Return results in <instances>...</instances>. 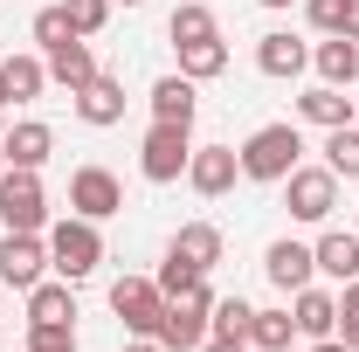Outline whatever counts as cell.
<instances>
[{"label":"cell","instance_id":"cell-17","mask_svg":"<svg viewBox=\"0 0 359 352\" xmlns=\"http://www.w3.org/2000/svg\"><path fill=\"white\" fill-rule=\"evenodd\" d=\"M297 118H304V125H318V132L359 125V118H353V104H346V90H339V83H311L304 97H297Z\"/></svg>","mask_w":359,"mask_h":352},{"label":"cell","instance_id":"cell-20","mask_svg":"<svg viewBox=\"0 0 359 352\" xmlns=\"http://www.w3.org/2000/svg\"><path fill=\"white\" fill-rule=\"evenodd\" d=\"M311 69H318V83H359V42H346V35H325V42L311 48Z\"/></svg>","mask_w":359,"mask_h":352},{"label":"cell","instance_id":"cell-26","mask_svg":"<svg viewBox=\"0 0 359 352\" xmlns=\"http://www.w3.org/2000/svg\"><path fill=\"white\" fill-rule=\"evenodd\" d=\"M249 346H263V352L297 346V318H290V311H256V318H249Z\"/></svg>","mask_w":359,"mask_h":352},{"label":"cell","instance_id":"cell-5","mask_svg":"<svg viewBox=\"0 0 359 352\" xmlns=\"http://www.w3.org/2000/svg\"><path fill=\"white\" fill-rule=\"evenodd\" d=\"M0 228H7V235H42L48 228L42 173H28V166H7V173H0Z\"/></svg>","mask_w":359,"mask_h":352},{"label":"cell","instance_id":"cell-29","mask_svg":"<svg viewBox=\"0 0 359 352\" xmlns=\"http://www.w3.org/2000/svg\"><path fill=\"white\" fill-rule=\"evenodd\" d=\"M62 42H76V28H69V14H62V0H55V7H42V14H35V48H62Z\"/></svg>","mask_w":359,"mask_h":352},{"label":"cell","instance_id":"cell-10","mask_svg":"<svg viewBox=\"0 0 359 352\" xmlns=\"http://www.w3.org/2000/svg\"><path fill=\"white\" fill-rule=\"evenodd\" d=\"M48 276V235H7L0 242V283L7 290H35Z\"/></svg>","mask_w":359,"mask_h":352},{"label":"cell","instance_id":"cell-19","mask_svg":"<svg viewBox=\"0 0 359 352\" xmlns=\"http://www.w3.org/2000/svg\"><path fill=\"white\" fill-rule=\"evenodd\" d=\"M28 325H76V283H62V276H55V283H35V290H28Z\"/></svg>","mask_w":359,"mask_h":352},{"label":"cell","instance_id":"cell-14","mask_svg":"<svg viewBox=\"0 0 359 352\" xmlns=\"http://www.w3.org/2000/svg\"><path fill=\"white\" fill-rule=\"evenodd\" d=\"M69 104H76V118H83V125H97V132H104V125H118V118H125V83L97 69L83 90H69Z\"/></svg>","mask_w":359,"mask_h":352},{"label":"cell","instance_id":"cell-4","mask_svg":"<svg viewBox=\"0 0 359 352\" xmlns=\"http://www.w3.org/2000/svg\"><path fill=\"white\" fill-rule=\"evenodd\" d=\"M187 159H194V125L152 118V132L138 138V173L152 187H173V180H187Z\"/></svg>","mask_w":359,"mask_h":352},{"label":"cell","instance_id":"cell-33","mask_svg":"<svg viewBox=\"0 0 359 352\" xmlns=\"http://www.w3.org/2000/svg\"><path fill=\"white\" fill-rule=\"evenodd\" d=\"M339 339L359 352V276H353V283H339Z\"/></svg>","mask_w":359,"mask_h":352},{"label":"cell","instance_id":"cell-13","mask_svg":"<svg viewBox=\"0 0 359 352\" xmlns=\"http://www.w3.org/2000/svg\"><path fill=\"white\" fill-rule=\"evenodd\" d=\"M290 318H297V339H304V346L339 339V297H332V290H318V283H304V290L290 297Z\"/></svg>","mask_w":359,"mask_h":352},{"label":"cell","instance_id":"cell-28","mask_svg":"<svg viewBox=\"0 0 359 352\" xmlns=\"http://www.w3.org/2000/svg\"><path fill=\"white\" fill-rule=\"evenodd\" d=\"M325 166L339 180H359V125H339V132H325Z\"/></svg>","mask_w":359,"mask_h":352},{"label":"cell","instance_id":"cell-31","mask_svg":"<svg viewBox=\"0 0 359 352\" xmlns=\"http://www.w3.org/2000/svg\"><path fill=\"white\" fill-rule=\"evenodd\" d=\"M28 352H76V325H28Z\"/></svg>","mask_w":359,"mask_h":352},{"label":"cell","instance_id":"cell-38","mask_svg":"<svg viewBox=\"0 0 359 352\" xmlns=\"http://www.w3.org/2000/svg\"><path fill=\"white\" fill-rule=\"evenodd\" d=\"M263 7H290V0H263Z\"/></svg>","mask_w":359,"mask_h":352},{"label":"cell","instance_id":"cell-24","mask_svg":"<svg viewBox=\"0 0 359 352\" xmlns=\"http://www.w3.org/2000/svg\"><path fill=\"white\" fill-rule=\"evenodd\" d=\"M166 35H173V48H180V42H208V35H222V21H215V7H208V0H180L173 21H166Z\"/></svg>","mask_w":359,"mask_h":352},{"label":"cell","instance_id":"cell-18","mask_svg":"<svg viewBox=\"0 0 359 352\" xmlns=\"http://www.w3.org/2000/svg\"><path fill=\"white\" fill-rule=\"evenodd\" d=\"M0 145H7V166H28V173H42L48 152H55V132H48L42 118H21V125L0 138Z\"/></svg>","mask_w":359,"mask_h":352},{"label":"cell","instance_id":"cell-11","mask_svg":"<svg viewBox=\"0 0 359 352\" xmlns=\"http://www.w3.org/2000/svg\"><path fill=\"white\" fill-rule=\"evenodd\" d=\"M263 276L276 283V290H283V297H297V290H304V283L318 276V256L304 249V242H290V235H283V242H269V256H263Z\"/></svg>","mask_w":359,"mask_h":352},{"label":"cell","instance_id":"cell-34","mask_svg":"<svg viewBox=\"0 0 359 352\" xmlns=\"http://www.w3.org/2000/svg\"><path fill=\"white\" fill-rule=\"evenodd\" d=\"M201 352H249V339H208Z\"/></svg>","mask_w":359,"mask_h":352},{"label":"cell","instance_id":"cell-2","mask_svg":"<svg viewBox=\"0 0 359 352\" xmlns=\"http://www.w3.org/2000/svg\"><path fill=\"white\" fill-rule=\"evenodd\" d=\"M97 263H104V235H97V221L62 215L55 228H48V269H55L62 283H83V276H97Z\"/></svg>","mask_w":359,"mask_h":352},{"label":"cell","instance_id":"cell-15","mask_svg":"<svg viewBox=\"0 0 359 352\" xmlns=\"http://www.w3.org/2000/svg\"><path fill=\"white\" fill-rule=\"evenodd\" d=\"M166 256L187 263V269H215L222 263V228H215V221H180L173 242H166Z\"/></svg>","mask_w":359,"mask_h":352},{"label":"cell","instance_id":"cell-32","mask_svg":"<svg viewBox=\"0 0 359 352\" xmlns=\"http://www.w3.org/2000/svg\"><path fill=\"white\" fill-rule=\"evenodd\" d=\"M346 7H353V0H304V14H311L318 35H346Z\"/></svg>","mask_w":359,"mask_h":352},{"label":"cell","instance_id":"cell-41","mask_svg":"<svg viewBox=\"0 0 359 352\" xmlns=\"http://www.w3.org/2000/svg\"><path fill=\"white\" fill-rule=\"evenodd\" d=\"M283 352H297V346H283Z\"/></svg>","mask_w":359,"mask_h":352},{"label":"cell","instance_id":"cell-35","mask_svg":"<svg viewBox=\"0 0 359 352\" xmlns=\"http://www.w3.org/2000/svg\"><path fill=\"white\" fill-rule=\"evenodd\" d=\"M304 352H353L346 339H318V346H304Z\"/></svg>","mask_w":359,"mask_h":352},{"label":"cell","instance_id":"cell-27","mask_svg":"<svg viewBox=\"0 0 359 352\" xmlns=\"http://www.w3.org/2000/svg\"><path fill=\"white\" fill-rule=\"evenodd\" d=\"M249 318H256V304L215 297V304H208V339H249Z\"/></svg>","mask_w":359,"mask_h":352},{"label":"cell","instance_id":"cell-12","mask_svg":"<svg viewBox=\"0 0 359 352\" xmlns=\"http://www.w3.org/2000/svg\"><path fill=\"white\" fill-rule=\"evenodd\" d=\"M256 69L276 76V83H290V76H304V69H311V42H297L290 28H269L263 42H256Z\"/></svg>","mask_w":359,"mask_h":352},{"label":"cell","instance_id":"cell-36","mask_svg":"<svg viewBox=\"0 0 359 352\" xmlns=\"http://www.w3.org/2000/svg\"><path fill=\"white\" fill-rule=\"evenodd\" d=\"M125 352H166L159 339H125Z\"/></svg>","mask_w":359,"mask_h":352},{"label":"cell","instance_id":"cell-3","mask_svg":"<svg viewBox=\"0 0 359 352\" xmlns=\"http://www.w3.org/2000/svg\"><path fill=\"white\" fill-rule=\"evenodd\" d=\"M208 304H215V290H208V276L194 283V290H180V297H166V311H159V346L166 352H201L208 346Z\"/></svg>","mask_w":359,"mask_h":352},{"label":"cell","instance_id":"cell-6","mask_svg":"<svg viewBox=\"0 0 359 352\" xmlns=\"http://www.w3.org/2000/svg\"><path fill=\"white\" fill-rule=\"evenodd\" d=\"M283 208H290V221L325 228L332 208H339V173H332V166H297V173L283 180Z\"/></svg>","mask_w":359,"mask_h":352},{"label":"cell","instance_id":"cell-16","mask_svg":"<svg viewBox=\"0 0 359 352\" xmlns=\"http://www.w3.org/2000/svg\"><path fill=\"white\" fill-rule=\"evenodd\" d=\"M311 256H318V269H325L332 283H353L359 276V228H325L311 242Z\"/></svg>","mask_w":359,"mask_h":352},{"label":"cell","instance_id":"cell-30","mask_svg":"<svg viewBox=\"0 0 359 352\" xmlns=\"http://www.w3.org/2000/svg\"><path fill=\"white\" fill-rule=\"evenodd\" d=\"M62 14H69V28H76V35L90 42V35L111 21V0H62Z\"/></svg>","mask_w":359,"mask_h":352},{"label":"cell","instance_id":"cell-39","mask_svg":"<svg viewBox=\"0 0 359 352\" xmlns=\"http://www.w3.org/2000/svg\"><path fill=\"white\" fill-rule=\"evenodd\" d=\"M0 111H7V90H0Z\"/></svg>","mask_w":359,"mask_h":352},{"label":"cell","instance_id":"cell-1","mask_svg":"<svg viewBox=\"0 0 359 352\" xmlns=\"http://www.w3.org/2000/svg\"><path fill=\"white\" fill-rule=\"evenodd\" d=\"M297 166H304V132L297 125H256V132L242 138V180L283 187Z\"/></svg>","mask_w":359,"mask_h":352},{"label":"cell","instance_id":"cell-8","mask_svg":"<svg viewBox=\"0 0 359 352\" xmlns=\"http://www.w3.org/2000/svg\"><path fill=\"white\" fill-rule=\"evenodd\" d=\"M118 208H125V187H118V173H111V166H76V173H69V215L111 221Z\"/></svg>","mask_w":359,"mask_h":352},{"label":"cell","instance_id":"cell-37","mask_svg":"<svg viewBox=\"0 0 359 352\" xmlns=\"http://www.w3.org/2000/svg\"><path fill=\"white\" fill-rule=\"evenodd\" d=\"M0 173H7V145H0Z\"/></svg>","mask_w":359,"mask_h":352},{"label":"cell","instance_id":"cell-40","mask_svg":"<svg viewBox=\"0 0 359 352\" xmlns=\"http://www.w3.org/2000/svg\"><path fill=\"white\" fill-rule=\"evenodd\" d=\"M125 7H145V0H125Z\"/></svg>","mask_w":359,"mask_h":352},{"label":"cell","instance_id":"cell-25","mask_svg":"<svg viewBox=\"0 0 359 352\" xmlns=\"http://www.w3.org/2000/svg\"><path fill=\"white\" fill-rule=\"evenodd\" d=\"M222 69H228V42H222V35H208V42H180V76L208 83V76H222Z\"/></svg>","mask_w":359,"mask_h":352},{"label":"cell","instance_id":"cell-9","mask_svg":"<svg viewBox=\"0 0 359 352\" xmlns=\"http://www.w3.org/2000/svg\"><path fill=\"white\" fill-rule=\"evenodd\" d=\"M235 180H242V152H235V145H194V159H187V187H194L201 201H222Z\"/></svg>","mask_w":359,"mask_h":352},{"label":"cell","instance_id":"cell-22","mask_svg":"<svg viewBox=\"0 0 359 352\" xmlns=\"http://www.w3.org/2000/svg\"><path fill=\"white\" fill-rule=\"evenodd\" d=\"M42 62H48V83H62V90H83L90 76H97V55H90L83 35H76V42H62V48H48Z\"/></svg>","mask_w":359,"mask_h":352},{"label":"cell","instance_id":"cell-21","mask_svg":"<svg viewBox=\"0 0 359 352\" xmlns=\"http://www.w3.org/2000/svg\"><path fill=\"white\" fill-rule=\"evenodd\" d=\"M0 90H7V104H35L48 90V62L42 55H7L0 62Z\"/></svg>","mask_w":359,"mask_h":352},{"label":"cell","instance_id":"cell-23","mask_svg":"<svg viewBox=\"0 0 359 352\" xmlns=\"http://www.w3.org/2000/svg\"><path fill=\"white\" fill-rule=\"evenodd\" d=\"M194 111H201L194 76H159V83H152V118H166V125H194Z\"/></svg>","mask_w":359,"mask_h":352},{"label":"cell","instance_id":"cell-7","mask_svg":"<svg viewBox=\"0 0 359 352\" xmlns=\"http://www.w3.org/2000/svg\"><path fill=\"white\" fill-rule=\"evenodd\" d=\"M111 311H118V325H125L132 339H152V332H159V311H166L159 276H118V283H111Z\"/></svg>","mask_w":359,"mask_h":352}]
</instances>
